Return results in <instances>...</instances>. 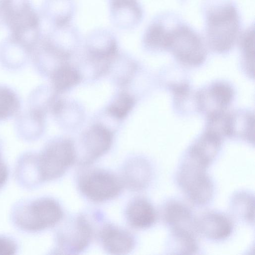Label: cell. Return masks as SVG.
Here are the masks:
<instances>
[{"instance_id":"29","label":"cell","mask_w":255,"mask_h":255,"mask_svg":"<svg viewBox=\"0 0 255 255\" xmlns=\"http://www.w3.org/2000/svg\"><path fill=\"white\" fill-rule=\"evenodd\" d=\"M134 100L128 94L122 93L114 100L108 108V112L113 117L122 119L132 109Z\"/></svg>"},{"instance_id":"9","label":"cell","mask_w":255,"mask_h":255,"mask_svg":"<svg viewBox=\"0 0 255 255\" xmlns=\"http://www.w3.org/2000/svg\"><path fill=\"white\" fill-rule=\"evenodd\" d=\"M235 95L234 89L229 83L214 82L195 92L196 108L206 117L226 111Z\"/></svg>"},{"instance_id":"18","label":"cell","mask_w":255,"mask_h":255,"mask_svg":"<svg viewBox=\"0 0 255 255\" xmlns=\"http://www.w3.org/2000/svg\"><path fill=\"white\" fill-rule=\"evenodd\" d=\"M126 216L129 224L138 229L152 227L157 219L154 207L143 197H137L128 203L126 210Z\"/></svg>"},{"instance_id":"4","label":"cell","mask_w":255,"mask_h":255,"mask_svg":"<svg viewBox=\"0 0 255 255\" xmlns=\"http://www.w3.org/2000/svg\"><path fill=\"white\" fill-rule=\"evenodd\" d=\"M163 41L164 51H170L181 63L190 67L202 65L207 50L199 33L178 20L167 19Z\"/></svg>"},{"instance_id":"31","label":"cell","mask_w":255,"mask_h":255,"mask_svg":"<svg viewBox=\"0 0 255 255\" xmlns=\"http://www.w3.org/2000/svg\"><path fill=\"white\" fill-rule=\"evenodd\" d=\"M9 175L7 164L4 161L0 152V189L6 183Z\"/></svg>"},{"instance_id":"7","label":"cell","mask_w":255,"mask_h":255,"mask_svg":"<svg viewBox=\"0 0 255 255\" xmlns=\"http://www.w3.org/2000/svg\"><path fill=\"white\" fill-rule=\"evenodd\" d=\"M82 193L95 202H102L118 196L123 187L122 181L114 173L102 169L84 172L78 179Z\"/></svg>"},{"instance_id":"28","label":"cell","mask_w":255,"mask_h":255,"mask_svg":"<svg viewBox=\"0 0 255 255\" xmlns=\"http://www.w3.org/2000/svg\"><path fill=\"white\" fill-rule=\"evenodd\" d=\"M254 26L247 29L241 35L240 47L242 62L247 73L254 75Z\"/></svg>"},{"instance_id":"21","label":"cell","mask_w":255,"mask_h":255,"mask_svg":"<svg viewBox=\"0 0 255 255\" xmlns=\"http://www.w3.org/2000/svg\"><path fill=\"white\" fill-rule=\"evenodd\" d=\"M170 231L166 248L171 254L195 255L199 252V243L194 229L174 228Z\"/></svg>"},{"instance_id":"23","label":"cell","mask_w":255,"mask_h":255,"mask_svg":"<svg viewBox=\"0 0 255 255\" xmlns=\"http://www.w3.org/2000/svg\"><path fill=\"white\" fill-rule=\"evenodd\" d=\"M31 56V53L8 36L0 44V62L8 69L23 66Z\"/></svg>"},{"instance_id":"27","label":"cell","mask_w":255,"mask_h":255,"mask_svg":"<svg viewBox=\"0 0 255 255\" xmlns=\"http://www.w3.org/2000/svg\"><path fill=\"white\" fill-rule=\"evenodd\" d=\"M50 77L54 88L58 92L72 87L81 80L80 75L77 70L68 65L57 67L51 73Z\"/></svg>"},{"instance_id":"3","label":"cell","mask_w":255,"mask_h":255,"mask_svg":"<svg viewBox=\"0 0 255 255\" xmlns=\"http://www.w3.org/2000/svg\"><path fill=\"white\" fill-rule=\"evenodd\" d=\"M63 215L61 207L57 201L41 197L17 202L12 207L10 216L17 229L34 234L54 226Z\"/></svg>"},{"instance_id":"1","label":"cell","mask_w":255,"mask_h":255,"mask_svg":"<svg viewBox=\"0 0 255 255\" xmlns=\"http://www.w3.org/2000/svg\"><path fill=\"white\" fill-rule=\"evenodd\" d=\"M205 32L209 48L214 52L224 54L234 46L241 21L238 8L230 0H220L205 8Z\"/></svg>"},{"instance_id":"2","label":"cell","mask_w":255,"mask_h":255,"mask_svg":"<svg viewBox=\"0 0 255 255\" xmlns=\"http://www.w3.org/2000/svg\"><path fill=\"white\" fill-rule=\"evenodd\" d=\"M0 17L8 37L32 51L42 34L41 19L30 0H0Z\"/></svg>"},{"instance_id":"8","label":"cell","mask_w":255,"mask_h":255,"mask_svg":"<svg viewBox=\"0 0 255 255\" xmlns=\"http://www.w3.org/2000/svg\"><path fill=\"white\" fill-rule=\"evenodd\" d=\"M92 236V229L83 215L70 219L57 233V251L76 254L87 248Z\"/></svg>"},{"instance_id":"5","label":"cell","mask_w":255,"mask_h":255,"mask_svg":"<svg viewBox=\"0 0 255 255\" xmlns=\"http://www.w3.org/2000/svg\"><path fill=\"white\" fill-rule=\"evenodd\" d=\"M176 181L186 198L195 206H206L213 199L214 184L207 168L185 157L178 168Z\"/></svg>"},{"instance_id":"26","label":"cell","mask_w":255,"mask_h":255,"mask_svg":"<svg viewBox=\"0 0 255 255\" xmlns=\"http://www.w3.org/2000/svg\"><path fill=\"white\" fill-rule=\"evenodd\" d=\"M21 103L16 92L8 86L0 84V122L19 114Z\"/></svg>"},{"instance_id":"19","label":"cell","mask_w":255,"mask_h":255,"mask_svg":"<svg viewBox=\"0 0 255 255\" xmlns=\"http://www.w3.org/2000/svg\"><path fill=\"white\" fill-rule=\"evenodd\" d=\"M76 9L74 0H44L42 14L51 27H61L71 24Z\"/></svg>"},{"instance_id":"30","label":"cell","mask_w":255,"mask_h":255,"mask_svg":"<svg viewBox=\"0 0 255 255\" xmlns=\"http://www.w3.org/2000/svg\"><path fill=\"white\" fill-rule=\"evenodd\" d=\"M18 249V244L14 239L9 236L0 235V255L15 254Z\"/></svg>"},{"instance_id":"13","label":"cell","mask_w":255,"mask_h":255,"mask_svg":"<svg viewBox=\"0 0 255 255\" xmlns=\"http://www.w3.org/2000/svg\"><path fill=\"white\" fill-rule=\"evenodd\" d=\"M112 141V133L106 127L101 125L93 126L84 137V153L79 164L87 166L93 163L110 149Z\"/></svg>"},{"instance_id":"14","label":"cell","mask_w":255,"mask_h":255,"mask_svg":"<svg viewBox=\"0 0 255 255\" xmlns=\"http://www.w3.org/2000/svg\"><path fill=\"white\" fill-rule=\"evenodd\" d=\"M110 20L121 30H130L141 23L143 11L138 0H109Z\"/></svg>"},{"instance_id":"6","label":"cell","mask_w":255,"mask_h":255,"mask_svg":"<svg viewBox=\"0 0 255 255\" xmlns=\"http://www.w3.org/2000/svg\"><path fill=\"white\" fill-rule=\"evenodd\" d=\"M37 163L43 183L59 178L76 161V151L72 141L57 139L49 141L36 152Z\"/></svg>"},{"instance_id":"22","label":"cell","mask_w":255,"mask_h":255,"mask_svg":"<svg viewBox=\"0 0 255 255\" xmlns=\"http://www.w3.org/2000/svg\"><path fill=\"white\" fill-rule=\"evenodd\" d=\"M45 115L28 108L18 117L16 129L19 136L23 140L32 141L39 138L44 126Z\"/></svg>"},{"instance_id":"15","label":"cell","mask_w":255,"mask_h":255,"mask_svg":"<svg viewBox=\"0 0 255 255\" xmlns=\"http://www.w3.org/2000/svg\"><path fill=\"white\" fill-rule=\"evenodd\" d=\"M152 177L150 163L143 158H134L125 165L123 183L133 191H140L147 188Z\"/></svg>"},{"instance_id":"24","label":"cell","mask_w":255,"mask_h":255,"mask_svg":"<svg viewBox=\"0 0 255 255\" xmlns=\"http://www.w3.org/2000/svg\"><path fill=\"white\" fill-rule=\"evenodd\" d=\"M230 209L233 214L246 223L254 224L255 198L251 192L239 191L230 200Z\"/></svg>"},{"instance_id":"20","label":"cell","mask_w":255,"mask_h":255,"mask_svg":"<svg viewBox=\"0 0 255 255\" xmlns=\"http://www.w3.org/2000/svg\"><path fill=\"white\" fill-rule=\"evenodd\" d=\"M162 219L170 229L188 228L195 229L193 213L188 206L177 199H170L163 204L161 209Z\"/></svg>"},{"instance_id":"16","label":"cell","mask_w":255,"mask_h":255,"mask_svg":"<svg viewBox=\"0 0 255 255\" xmlns=\"http://www.w3.org/2000/svg\"><path fill=\"white\" fill-rule=\"evenodd\" d=\"M100 235L104 248L112 254H127L135 245L134 239L130 233L112 224L105 225Z\"/></svg>"},{"instance_id":"17","label":"cell","mask_w":255,"mask_h":255,"mask_svg":"<svg viewBox=\"0 0 255 255\" xmlns=\"http://www.w3.org/2000/svg\"><path fill=\"white\" fill-rule=\"evenodd\" d=\"M14 175L17 184L25 189H32L43 183L37 163L36 152L26 151L18 157Z\"/></svg>"},{"instance_id":"12","label":"cell","mask_w":255,"mask_h":255,"mask_svg":"<svg viewBox=\"0 0 255 255\" xmlns=\"http://www.w3.org/2000/svg\"><path fill=\"white\" fill-rule=\"evenodd\" d=\"M86 46L90 57L99 63L111 61L118 52L116 36L106 28H98L90 32L86 38Z\"/></svg>"},{"instance_id":"11","label":"cell","mask_w":255,"mask_h":255,"mask_svg":"<svg viewBox=\"0 0 255 255\" xmlns=\"http://www.w3.org/2000/svg\"><path fill=\"white\" fill-rule=\"evenodd\" d=\"M223 139L217 134L205 129L189 146L184 156L207 169L218 156Z\"/></svg>"},{"instance_id":"25","label":"cell","mask_w":255,"mask_h":255,"mask_svg":"<svg viewBox=\"0 0 255 255\" xmlns=\"http://www.w3.org/2000/svg\"><path fill=\"white\" fill-rule=\"evenodd\" d=\"M254 114L247 111L232 113V137L254 143Z\"/></svg>"},{"instance_id":"10","label":"cell","mask_w":255,"mask_h":255,"mask_svg":"<svg viewBox=\"0 0 255 255\" xmlns=\"http://www.w3.org/2000/svg\"><path fill=\"white\" fill-rule=\"evenodd\" d=\"M195 229L197 234L208 240L221 241L232 235L234 224L231 218L226 214L210 210L195 218Z\"/></svg>"}]
</instances>
